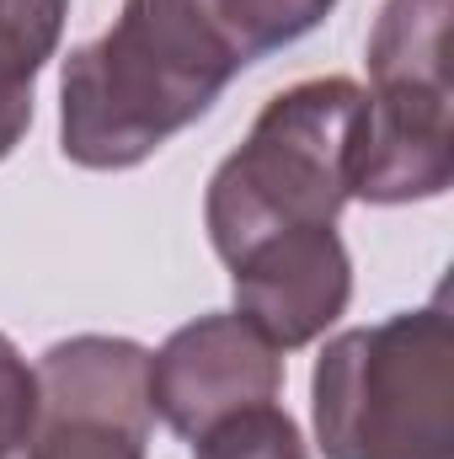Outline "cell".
<instances>
[{"label":"cell","mask_w":454,"mask_h":459,"mask_svg":"<svg viewBox=\"0 0 454 459\" xmlns=\"http://www.w3.org/2000/svg\"><path fill=\"white\" fill-rule=\"evenodd\" d=\"M337 0H123L118 22L59 70V150L128 171L220 102L230 81L300 43Z\"/></svg>","instance_id":"obj_1"},{"label":"cell","mask_w":454,"mask_h":459,"mask_svg":"<svg viewBox=\"0 0 454 459\" xmlns=\"http://www.w3.org/2000/svg\"><path fill=\"white\" fill-rule=\"evenodd\" d=\"M363 144V86L347 75H316L278 91L240 150L209 177L204 225L214 256L240 267L273 246L337 230L353 198V166Z\"/></svg>","instance_id":"obj_2"},{"label":"cell","mask_w":454,"mask_h":459,"mask_svg":"<svg viewBox=\"0 0 454 459\" xmlns=\"http://www.w3.org/2000/svg\"><path fill=\"white\" fill-rule=\"evenodd\" d=\"M310 422L327 459H454L450 289L321 347Z\"/></svg>","instance_id":"obj_3"},{"label":"cell","mask_w":454,"mask_h":459,"mask_svg":"<svg viewBox=\"0 0 454 459\" xmlns=\"http://www.w3.org/2000/svg\"><path fill=\"white\" fill-rule=\"evenodd\" d=\"M450 11L454 0H385L369 32L363 144L353 198L428 204L454 182L450 134Z\"/></svg>","instance_id":"obj_4"},{"label":"cell","mask_w":454,"mask_h":459,"mask_svg":"<svg viewBox=\"0 0 454 459\" xmlns=\"http://www.w3.org/2000/svg\"><path fill=\"white\" fill-rule=\"evenodd\" d=\"M38 422L22 459H144L150 352L128 337H65L38 358Z\"/></svg>","instance_id":"obj_5"},{"label":"cell","mask_w":454,"mask_h":459,"mask_svg":"<svg viewBox=\"0 0 454 459\" xmlns=\"http://www.w3.org/2000/svg\"><path fill=\"white\" fill-rule=\"evenodd\" d=\"M278 390L284 352L235 310L198 316L150 352V411L188 444L246 406L278 401Z\"/></svg>","instance_id":"obj_6"},{"label":"cell","mask_w":454,"mask_h":459,"mask_svg":"<svg viewBox=\"0 0 454 459\" xmlns=\"http://www.w3.org/2000/svg\"><path fill=\"white\" fill-rule=\"evenodd\" d=\"M70 0H0V160L32 128V91L65 38Z\"/></svg>","instance_id":"obj_7"},{"label":"cell","mask_w":454,"mask_h":459,"mask_svg":"<svg viewBox=\"0 0 454 459\" xmlns=\"http://www.w3.org/2000/svg\"><path fill=\"white\" fill-rule=\"evenodd\" d=\"M193 459H310L294 417L278 401L246 406L193 438Z\"/></svg>","instance_id":"obj_8"},{"label":"cell","mask_w":454,"mask_h":459,"mask_svg":"<svg viewBox=\"0 0 454 459\" xmlns=\"http://www.w3.org/2000/svg\"><path fill=\"white\" fill-rule=\"evenodd\" d=\"M38 422V374L0 332V459H22Z\"/></svg>","instance_id":"obj_9"}]
</instances>
